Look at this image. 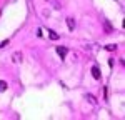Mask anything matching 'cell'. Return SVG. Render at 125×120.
Segmentation results:
<instances>
[{
	"mask_svg": "<svg viewBox=\"0 0 125 120\" xmlns=\"http://www.w3.org/2000/svg\"><path fill=\"white\" fill-rule=\"evenodd\" d=\"M55 50H57V53H58V55L62 57V60L65 59V57H67V53H68V49H67V47H57Z\"/></svg>",
	"mask_w": 125,
	"mask_h": 120,
	"instance_id": "1",
	"label": "cell"
},
{
	"mask_svg": "<svg viewBox=\"0 0 125 120\" xmlns=\"http://www.w3.org/2000/svg\"><path fill=\"white\" fill-rule=\"evenodd\" d=\"M92 77H94L95 80H98L100 77H102V75H100V69H98L97 65H94V67H92Z\"/></svg>",
	"mask_w": 125,
	"mask_h": 120,
	"instance_id": "2",
	"label": "cell"
},
{
	"mask_svg": "<svg viewBox=\"0 0 125 120\" xmlns=\"http://www.w3.org/2000/svg\"><path fill=\"white\" fill-rule=\"evenodd\" d=\"M22 59H23V55H22V52H15V53L12 55V60H13L15 63H19V62H22Z\"/></svg>",
	"mask_w": 125,
	"mask_h": 120,
	"instance_id": "3",
	"label": "cell"
},
{
	"mask_svg": "<svg viewBox=\"0 0 125 120\" xmlns=\"http://www.w3.org/2000/svg\"><path fill=\"white\" fill-rule=\"evenodd\" d=\"M67 25H68V30H75V20L72 19V17H68L67 19Z\"/></svg>",
	"mask_w": 125,
	"mask_h": 120,
	"instance_id": "4",
	"label": "cell"
},
{
	"mask_svg": "<svg viewBox=\"0 0 125 120\" xmlns=\"http://www.w3.org/2000/svg\"><path fill=\"white\" fill-rule=\"evenodd\" d=\"M85 99L88 100V102H90L92 105H97V99L94 97V95H92V93H87V95H85Z\"/></svg>",
	"mask_w": 125,
	"mask_h": 120,
	"instance_id": "5",
	"label": "cell"
},
{
	"mask_svg": "<svg viewBox=\"0 0 125 120\" xmlns=\"http://www.w3.org/2000/svg\"><path fill=\"white\" fill-rule=\"evenodd\" d=\"M48 37H50L52 40H58L60 39V35H58L57 32H53V30H48Z\"/></svg>",
	"mask_w": 125,
	"mask_h": 120,
	"instance_id": "6",
	"label": "cell"
},
{
	"mask_svg": "<svg viewBox=\"0 0 125 120\" xmlns=\"http://www.w3.org/2000/svg\"><path fill=\"white\" fill-rule=\"evenodd\" d=\"M104 25H105V30L110 33V32H114V29H112V25H110V22L108 20H104Z\"/></svg>",
	"mask_w": 125,
	"mask_h": 120,
	"instance_id": "7",
	"label": "cell"
},
{
	"mask_svg": "<svg viewBox=\"0 0 125 120\" xmlns=\"http://www.w3.org/2000/svg\"><path fill=\"white\" fill-rule=\"evenodd\" d=\"M105 49L108 50V52H114V50H117V45H115V43H110V45H107Z\"/></svg>",
	"mask_w": 125,
	"mask_h": 120,
	"instance_id": "8",
	"label": "cell"
},
{
	"mask_svg": "<svg viewBox=\"0 0 125 120\" xmlns=\"http://www.w3.org/2000/svg\"><path fill=\"white\" fill-rule=\"evenodd\" d=\"M5 90H7V83L3 80H0V92H5Z\"/></svg>",
	"mask_w": 125,
	"mask_h": 120,
	"instance_id": "9",
	"label": "cell"
},
{
	"mask_svg": "<svg viewBox=\"0 0 125 120\" xmlns=\"http://www.w3.org/2000/svg\"><path fill=\"white\" fill-rule=\"evenodd\" d=\"M9 43H10V40H3V42L0 43V49H5V47H7Z\"/></svg>",
	"mask_w": 125,
	"mask_h": 120,
	"instance_id": "10",
	"label": "cell"
}]
</instances>
